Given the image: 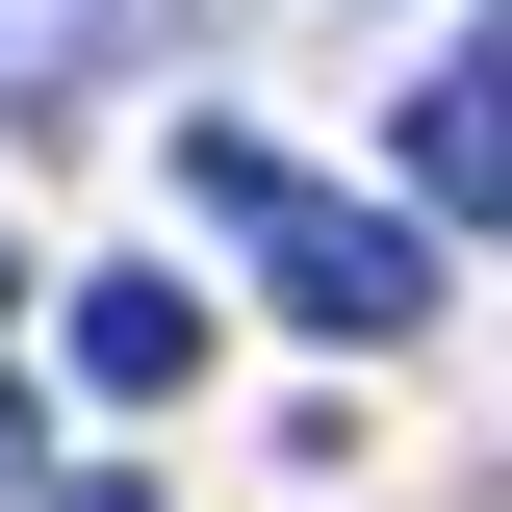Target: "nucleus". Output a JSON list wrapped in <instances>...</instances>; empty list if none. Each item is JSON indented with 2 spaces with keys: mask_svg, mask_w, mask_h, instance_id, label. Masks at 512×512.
I'll list each match as a JSON object with an SVG mask.
<instances>
[{
  "mask_svg": "<svg viewBox=\"0 0 512 512\" xmlns=\"http://www.w3.org/2000/svg\"><path fill=\"white\" fill-rule=\"evenodd\" d=\"M180 205H205V231H231L256 282H282V308L333 333V359H384V333L436 308V231H410V205L308 180V154H256V128H205V103H180Z\"/></svg>",
  "mask_w": 512,
  "mask_h": 512,
  "instance_id": "f257e3e1",
  "label": "nucleus"
},
{
  "mask_svg": "<svg viewBox=\"0 0 512 512\" xmlns=\"http://www.w3.org/2000/svg\"><path fill=\"white\" fill-rule=\"evenodd\" d=\"M410 205H512V52H436V77H410Z\"/></svg>",
  "mask_w": 512,
  "mask_h": 512,
  "instance_id": "f03ea898",
  "label": "nucleus"
},
{
  "mask_svg": "<svg viewBox=\"0 0 512 512\" xmlns=\"http://www.w3.org/2000/svg\"><path fill=\"white\" fill-rule=\"evenodd\" d=\"M77 384H103V410H154V384H205V308L154 282V256H128V282H77Z\"/></svg>",
  "mask_w": 512,
  "mask_h": 512,
  "instance_id": "7ed1b4c3",
  "label": "nucleus"
},
{
  "mask_svg": "<svg viewBox=\"0 0 512 512\" xmlns=\"http://www.w3.org/2000/svg\"><path fill=\"white\" fill-rule=\"evenodd\" d=\"M26 436H52V410H26V359H0V487H26Z\"/></svg>",
  "mask_w": 512,
  "mask_h": 512,
  "instance_id": "20e7f679",
  "label": "nucleus"
},
{
  "mask_svg": "<svg viewBox=\"0 0 512 512\" xmlns=\"http://www.w3.org/2000/svg\"><path fill=\"white\" fill-rule=\"evenodd\" d=\"M52 512H154V487H128V461H103V487H52Z\"/></svg>",
  "mask_w": 512,
  "mask_h": 512,
  "instance_id": "39448f33",
  "label": "nucleus"
},
{
  "mask_svg": "<svg viewBox=\"0 0 512 512\" xmlns=\"http://www.w3.org/2000/svg\"><path fill=\"white\" fill-rule=\"evenodd\" d=\"M0 308H26V231H0Z\"/></svg>",
  "mask_w": 512,
  "mask_h": 512,
  "instance_id": "423d86ee",
  "label": "nucleus"
}]
</instances>
